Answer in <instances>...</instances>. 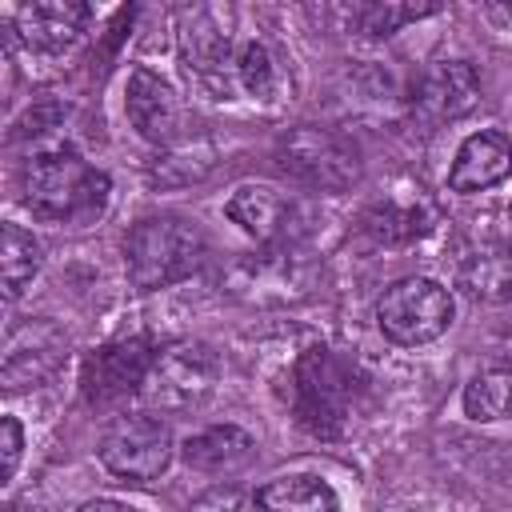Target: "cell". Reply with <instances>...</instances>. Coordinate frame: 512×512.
I'll return each instance as SVG.
<instances>
[{
	"label": "cell",
	"mask_w": 512,
	"mask_h": 512,
	"mask_svg": "<svg viewBox=\"0 0 512 512\" xmlns=\"http://www.w3.org/2000/svg\"><path fill=\"white\" fill-rule=\"evenodd\" d=\"M368 400V376L336 348L312 344L288 368V408L320 440H336Z\"/></svg>",
	"instance_id": "obj_1"
},
{
	"label": "cell",
	"mask_w": 512,
	"mask_h": 512,
	"mask_svg": "<svg viewBox=\"0 0 512 512\" xmlns=\"http://www.w3.org/2000/svg\"><path fill=\"white\" fill-rule=\"evenodd\" d=\"M108 176L72 144H52L24 164V208L48 224H92L108 208Z\"/></svg>",
	"instance_id": "obj_2"
},
{
	"label": "cell",
	"mask_w": 512,
	"mask_h": 512,
	"mask_svg": "<svg viewBox=\"0 0 512 512\" xmlns=\"http://www.w3.org/2000/svg\"><path fill=\"white\" fill-rule=\"evenodd\" d=\"M208 256V236L196 220L176 212L144 216L124 236V272L136 292H160L188 280Z\"/></svg>",
	"instance_id": "obj_3"
},
{
	"label": "cell",
	"mask_w": 512,
	"mask_h": 512,
	"mask_svg": "<svg viewBox=\"0 0 512 512\" xmlns=\"http://www.w3.org/2000/svg\"><path fill=\"white\" fill-rule=\"evenodd\" d=\"M276 164L296 184L316 192H344L364 172L360 144L348 132L328 124H292L276 140Z\"/></svg>",
	"instance_id": "obj_4"
},
{
	"label": "cell",
	"mask_w": 512,
	"mask_h": 512,
	"mask_svg": "<svg viewBox=\"0 0 512 512\" xmlns=\"http://www.w3.org/2000/svg\"><path fill=\"white\" fill-rule=\"evenodd\" d=\"M316 276H320L316 260L304 256L296 240H284V244H264L252 256H240L224 272V288L244 304L284 308V304L308 300L316 288Z\"/></svg>",
	"instance_id": "obj_5"
},
{
	"label": "cell",
	"mask_w": 512,
	"mask_h": 512,
	"mask_svg": "<svg viewBox=\"0 0 512 512\" xmlns=\"http://www.w3.org/2000/svg\"><path fill=\"white\" fill-rule=\"evenodd\" d=\"M456 316L452 292L432 276H400L376 300V328L400 348L432 344Z\"/></svg>",
	"instance_id": "obj_6"
},
{
	"label": "cell",
	"mask_w": 512,
	"mask_h": 512,
	"mask_svg": "<svg viewBox=\"0 0 512 512\" xmlns=\"http://www.w3.org/2000/svg\"><path fill=\"white\" fill-rule=\"evenodd\" d=\"M240 40L232 8H192L180 20V64L216 100H236Z\"/></svg>",
	"instance_id": "obj_7"
},
{
	"label": "cell",
	"mask_w": 512,
	"mask_h": 512,
	"mask_svg": "<svg viewBox=\"0 0 512 512\" xmlns=\"http://www.w3.org/2000/svg\"><path fill=\"white\" fill-rule=\"evenodd\" d=\"M96 456L116 480L148 484V480H160L168 472V464L176 456V440H172V428L160 416L128 412V416H116L104 428Z\"/></svg>",
	"instance_id": "obj_8"
},
{
	"label": "cell",
	"mask_w": 512,
	"mask_h": 512,
	"mask_svg": "<svg viewBox=\"0 0 512 512\" xmlns=\"http://www.w3.org/2000/svg\"><path fill=\"white\" fill-rule=\"evenodd\" d=\"M220 380V356L200 340H176L156 352L140 396L160 412L200 408Z\"/></svg>",
	"instance_id": "obj_9"
},
{
	"label": "cell",
	"mask_w": 512,
	"mask_h": 512,
	"mask_svg": "<svg viewBox=\"0 0 512 512\" xmlns=\"http://www.w3.org/2000/svg\"><path fill=\"white\" fill-rule=\"evenodd\" d=\"M68 356V336L44 320V316H28L20 324L8 328L4 336V360H0V384L8 392H28L40 388L48 376H56V368Z\"/></svg>",
	"instance_id": "obj_10"
},
{
	"label": "cell",
	"mask_w": 512,
	"mask_h": 512,
	"mask_svg": "<svg viewBox=\"0 0 512 512\" xmlns=\"http://www.w3.org/2000/svg\"><path fill=\"white\" fill-rule=\"evenodd\" d=\"M480 72L468 60H432L412 84V116L424 128L452 124L480 104Z\"/></svg>",
	"instance_id": "obj_11"
},
{
	"label": "cell",
	"mask_w": 512,
	"mask_h": 512,
	"mask_svg": "<svg viewBox=\"0 0 512 512\" xmlns=\"http://www.w3.org/2000/svg\"><path fill=\"white\" fill-rule=\"evenodd\" d=\"M156 360V348L144 336L112 340L96 352H88L80 368V392L88 404H112L128 392H140L148 380V368Z\"/></svg>",
	"instance_id": "obj_12"
},
{
	"label": "cell",
	"mask_w": 512,
	"mask_h": 512,
	"mask_svg": "<svg viewBox=\"0 0 512 512\" xmlns=\"http://www.w3.org/2000/svg\"><path fill=\"white\" fill-rule=\"evenodd\" d=\"M92 8L80 0H36L8 12V36L28 52H64L88 24Z\"/></svg>",
	"instance_id": "obj_13"
},
{
	"label": "cell",
	"mask_w": 512,
	"mask_h": 512,
	"mask_svg": "<svg viewBox=\"0 0 512 512\" xmlns=\"http://www.w3.org/2000/svg\"><path fill=\"white\" fill-rule=\"evenodd\" d=\"M124 112L128 124L156 148H168L180 140V100L164 76L152 68H132L124 88Z\"/></svg>",
	"instance_id": "obj_14"
},
{
	"label": "cell",
	"mask_w": 512,
	"mask_h": 512,
	"mask_svg": "<svg viewBox=\"0 0 512 512\" xmlns=\"http://www.w3.org/2000/svg\"><path fill=\"white\" fill-rule=\"evenodd\" d=\"M508 176H512V140L496 128H484V132H472L456 148L452 168H448V192L476 196V192L504 184Z\"/></svg>",
	"instance_id": "obj_15"
},
{
	"label": "cell",
	"mask_w": 512,
	"mask_h": 512,
	"mask_svg": "<svg viewBox=\"0 0 512 512\" xmlns=\"http://www.w3.org/2000/svg\"><path fill=\"white\" fill-rule=\"evenodd\" d=\"M224 216L232 224H240L256 244H284V240H292L296 204H292V196H284L272 184H240L228 196Z\"/></svg>",
	"instance_id": "obj_16"
},
{
	"label": "cell",
	"mask_w": 512,
	"mask_h": 512,
	"mask_svg": "<svg viewBox=\"0 0 512 512\" xmlns=\"http://www.w3.org/2000/svg\"><path fill=\"white\" fill-rule=\"evenodd\" d=\"M180 460L204 476H232L256 460V440L236 424H212L180 444Z\"/></svg>",
	"instance_id": "obj_17"
},
{
	"label": "cell",
	"mask_w": 512,
	"mask_h": 512,
	"mask_svg": "<svg viewBox=\"0 0 512 512\" xmlns=\"http://www.w3.org/2000/svg\"><path fill=\"white\" fill-rule=\"evenodd\" d=\"M432 220H436L432 204L416 192V196H384L368 204L360 216V228L376 244H412L432 228Z\"/></svg>",
	"instance_id": "obj_18"
},
{
	"label": "cell",
	"mask_w": 512,
	"mask_h": 512,
	"mask_svg": "<svg viewBox=\"0 0 512 512\" xmlns=\"http://www.w3.org/2000/svg\"><path fill=\"white\" fill-rule=\"evenodd\" d=\"M456 284L480 304L512 300V248L496 244V240L476 244L472 252H464V260L456 268Z\"/></svg>",
	"instance_id": "obj_19"
},
{
	"label": "cell",
	"mask_w": 512,
	"mask_h": 512,
	"mask_svg": "<svg viewBox=\"0 0 512 512\" xmlns=\"http://www.w3.org/2000/svg\"><path fill=\"white\" fill-rule=\"evenodd\" d=\"M260 512H340V492L320 476H276L256 492Z\"/></svg>",
	"instance_id": "obj_20"
},
{
	"label": "cell",
	"mask_w": 512,
	"mask_h": 512,
	"mask_svg": "<svg viewBox=\"0 0 512 512\" xmlns=\"http://www.w3.org/2000/svg\"><path fill=\"white\" fill-rule=\"evenodd\" d=\"M284 84L280 72V56L264 36H244L240 52H236V96H252V100H272Z\"/></svg>",
	"instance_id": "obj_21"
},
{
	"label": "cell",
	"mask_w": 512,
	"mask_h": 512,
	"mask_svg": "<svg viewBox=\"0 0 512 512\" xmlns=\"http://www.w3.org/2000/svg\"><path fill=\"white\" fill-rule=\"evenodd\" d=\"M464 416L476 424L512 420V364H492L464 384Z\"/></svg>",
	"instance_id": "obj_22"
},
{
	"label": "cell",
	"mask_w": 512,
	"mask_h": 512,
	"mask_svg": "<svg viewBox=\"0 0 512 512\" xmlns=\"http://www.w3.org/2000/svg\"><path fill=\"white\" fill-rule=\"evenodd\" d=\"M40 240L24 232L20 224H4V244H0V272H4V300H16L32 276L40 272Z\"/></svg>",
	"instance_id": "obj_23"
},
{
	"label": "cell",
	"mask_w": 512,
	"mask_h": 512,
	"mask_svg": "<svg viewBox=\"0 0 512 512\" xmlns=\"http://www.w3.org/2000/svg\"><path fill=\"white\" fill-rule=\"evenodd\" d=\"M440 12V4H392V0H364L348 8V24L364 36H392L400 24Z\"/></svg>",
	"instance_id": "obj_24"
},
{
	"label": "cell",
	"mask_w": 512,
	"mask_h": 512,
	"mask_svg": "<svg viewBox=\"0 0 512 512\" xmlns=\"http://www.w3.org/2000/svg\"><path fill=\"white\" fill-rule=\"evenodd\" d=\"M260 504H256V496H248L244 488H236V484H212V488H204L192 504H188V512H256Z\"/></svg>",
	"instance_id": "obj_25"
},
{
	"label": "cell",
	"mask_w": 512,
	"mask_h": 512,
	"mask_svg": "<svg viewBox=\"0 0 512 512\" xmlns=\"http://www.w3.org/2000/svg\"><path fill=\"white\" fill-rule=\"evenodd\" d=\"M0 432H4V480H12L20 468V452H24V428L16 416H4Z\"/></svg>",
	"instance_id": "obj_26"
},
{
	"label": "cell",
	"mask_w": 512,
	"mask_h": 512,
	"mask_svg": "<svg viewBox=\"0 0 512 512\" xmlns=\"http://www.w3.org/2000/svg\"><path fill=\"white\" fill-rule=\"evenodd\" d=\"M80 512H140V508H132V504H124V500H108V496H100V500L80 504Z\"/></svg>",
	"instance_id": "obj_27"
},
{
	"label": "cell",
	"mask_w": 512,
	"mask_h": 512,
	"mask_svg": "<svg viewBox=\"0 0 512 512\" xmlns=\"http://www.w3.org/2000/svg\"><path fill=\"white\" fill-rule=\"evenodd\" d=\"M484 12H488L492 20H500V24H508V28H512V0H508V4H488Z\"/></svg>",
	"instance_id": "obj_28"
},
{
	"label": "cell",
	"mask_w": 512,
	"mask_h": 512,
	"mask_svg": "<svg viewBox=\"0 0 512 512\" xmlns=\"http://www.w3.org/2000/svg\"><path fill=\"white\" fill-rule=\"evenodd\" d=\"M8 512H24V508H16V504H12V508H8Z\"/></svg>",
	"instance_id": "obj_29"
},
{
	"label": "cell",
	"mask_w": 512,
	"mask_h": 512,
	"mask_svg": "<svg viewBox=\"0 0 512 512\" xmlns=\"http://www.w3.org/2000/svg\"><path fill=\"white\" fill-rule=\"evenodd\" d=\"M504 244H508V248H512V232H508V240H504Z\"/></svg>",
	"instance_id": "obj_30"
}]
</instances>
